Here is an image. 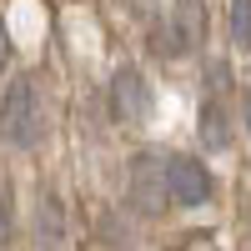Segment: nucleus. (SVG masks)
<instances>
[{"label":"nucleus","mask_w":251,"mask_h":251,"mask_svg":"<svg viewBox=\"0 0 251 251\" xmlns=\"http://www.w3.org/2000/svg\"><path fill=\"white\" fill-rule=\"evenodd\" d=\"M40 136H46V100L40 86L30 75H15L5 96H0V141L15 146V151H35Z\"/></svg>","instance_id":"1"},{"label":"nucleus","mask_w":251,"mask_h":251,"mask_svg":"<svg viewBox=\"0 0 251 251\" xmlns=\"http://www.w3.org/2000/svg\"><path fill=\"white\" fill-rule=\"evenodd\" d=\"M111 116L126 121V126H141L151 116V86H146V75L136 66L116 71V80H111Z\"/></svg>","instance_id":"2"},{"label":"nucleus","mask_w":251,"mask_h":251,"mask_svg":"<svg viewBox=\"0 0 251 251\" xmlns=\"http://www.w3.org/2000/svg\"><path fill=\"white\" fill-rule=\"evenodd\" d=\"M206 196H211V171H206L201 161H166V201H176V206H201Z\"/></svg>","instance_id":"3"},{"label":"nucleus","mask_w":251,"mask_h":251,"mask_svg":"<svg viewBox=\"0 0 251 251\" xmlns=\"http://www.w3.org/2000/svg\"><path fill=\"white\" fill-rule=\"evenodd\" d=\"M191 46H201V5L196 0H176V10H171V20H166L156 50L161 55H186Z\"/></svg>","instance_id":"4"},{"label":"nucleus","mask_w":251,"mask_h":251,"mask_svg":"<svg viewBox=\"0 0 251 251\" xmlns=\"http://www.w3.org/2000/svg\"><path fill=\"white\" fill-rule=\"evenodd\" d=\"M131 196L141 211H161L166 206V161L161 156H141L131 171Z\"/></svg>","instance_id":"5"},{"label":"nucleus","mask_w":251,"mask_h":251,"mask_svg":"<svg viewBox=\"0 0 251 251\" xmlns=\"http://www.w3.org/2000/svg\"><path fill=\"white\" fill-rule=\"evenodd\" d=\"M201 141H206V151H226V146H231V131H226L221 106H206L201 111Z\"/></svg>","instance_id":"6"},{"label":"nucleus","mask_w":251,"mask_h":251,"mask_svg":"<svg viewBox=\"0 0 251 251\" xmlns=\"http://www.w3.org/2000/svg\"><path fill=\"white\" fill-rule=\"evenodd\" d=\"M226 30L241 50H251V0H231V15H226Z\"/></svg>","instance_id":"7"},{"label":"nucleus","mask_w":251,"mask_h":251,"mask_svg":"<svg viewBox=\"0 0 251 251\" xmlns=\"http://www.w3.org/2000/svg\"><path fill=\"white\" fill-rule=\"evenodd\" d=\"M40 246H60V206H55V196L40 201Z\"/></svg>","instance_id":"8"},{"label":"nucleus","mask_w":251,"mask_h":251,"mask_svg":"<svg viewBox=\"0 0 251 251\" xmlns=\"http://www.w3.org/2000/svg\"><path fill=\"white\" fill-rule=\"evenodd\" d=\"M10 236V191H5V181H0V241Z\"/></svg>","instance_id":"9"},{"label":"nucleus","mask_w":251,"mask_h":251,"mask_svg":"<svg viewBox=\"0 0 251 251\" xmlns=\"http://www.w3.org/2000/svg\"><path fill=\"white\" fill-rule=\"evenodd\" d=\"M5 60H10V35H5V20H0V71H5Z\"/></svg>","instance_id":"10"},{"label":"nucleus","mask_w":251,"mask_h":251,"mask_svg":"<svg viewBox=\"0 0 251 251\" xmlns=\"http://www.w3.org/2000/svg\"><path fill=\"white\" fill-rule=\"evenodd\" d=\"M246 136H251V91H246Z\"/></svg>","instance_id":"11"}]
</instances>
